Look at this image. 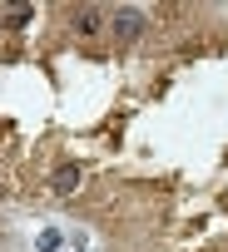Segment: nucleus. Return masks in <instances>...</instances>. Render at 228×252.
<instances>
[{
	"label": "nucleus",
	"mask_w": 228,
	"mask_h": 252,
	"mask_svg": "<svg viewBox=\"0 0 228 252\" xmlns=\"http://www.w3.org/2000/svg\"><path fill=\"white\" fill-rule=\"evenodd\" d=\"M109 25H114L119 40H139V35H144V15H139V10H114Z\"/></svg>",
	"instance_id": "f257e3e1"
},
{
	"label": "nucleus",
	"mask_w": 228,
	"mask_h": 252,
	"mask_svg": "<svg viewBox=\"0 0 228 252\" xmlns=\"http://www.w3.org/2000/svg\"><path fill=\"white\" fill-rule=\"evenodd\" d=\"M75 30H79V35H99V30H104V15H99V10H79V15H75Z\"/></svg>",
	"instance_id": "f03ea898"
},
{
	"label": "nucleus",
	"mask_w": 228,
	"mask_h": 252,
	"mask_svg": "<svg viewBox=\"0 0 228 252\" xmlns=\"http://www.w3.org/2000/svg\"><path fill=\"white\" fill-rule=\"evenodd\" d=\"M79 178H84V173H79L75 163H65V168L55 173V193H75V188H79Z\"/></svg>",
	"instance_id": "7ed1b4c3"
},
{
	"label": "nucleus",
	"mask_w": 228,
	"mask_h": 252,
	"mask_svg": "<svg viewBox=\"0 0 228 252\" xmlns=\"http://www.w3.org/2000/svg\"><path fill=\"white\" fill-rule=\"evenodd\" d=\"M55 247H60V232H55V227H50V232H40V252H55Z\"/></svg>",
	"instance_id": "20e7f679"
},
{
	"label": "nucleus",
	"mask_w": 228,
	"mask_h": 252,
	"mask_svg": "<svg viewBox=\"0 0 228 252\" xmlns=\"http://www.w3.org/2000/svg\"><path fill=\"white\" fill-rule=\"evenodd\" d=\"M75 252H79V242H75Z\"/></svg>",
	"instance_id": "39448f33"
}]
</instances>
